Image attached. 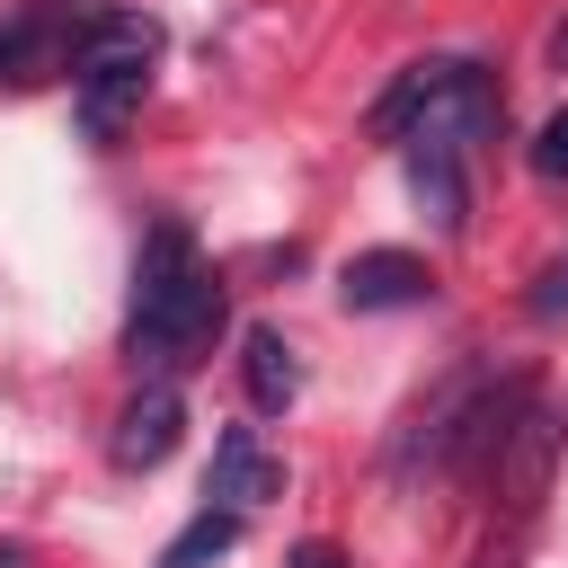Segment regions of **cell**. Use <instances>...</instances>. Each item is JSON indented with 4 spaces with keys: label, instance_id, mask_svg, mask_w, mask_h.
I'll return each instance as SVG.
<instances>
[{
    "label": "cell",
    "instance_id": "obj_1",
    "mask_svg": "<svg viewBox=\"0 0 568 568\" xmlns=\"http://www.w3.org/2000/svg\"><path fill=\"white\" fill-rule=\"evenodd\" d=\"M222 320H231V293H222V275L195 257V231H186V222H151V240H142V257H133V320H124L133 373L169 382V373L204 364L213 337H222Z\"/></svg>",
    "mask_w": 568,
    "mask_h": 568
},
{
    "label": "cell",
    "instance_id": "obj_2",
    "mask_svg": "<svg viewBox=\"0 0 568 568\" xmlns=\"http://www.w3.org/2000/svg\"><path fill=\"white\" fill-rule=\"evenodd\" d=\"M151 53H160V27L133 18V9H106L71 62V115H80V142H115L133 115H142V89H151Z\"/></svg>",
    "mask_w": 568,
    "mask_h": 568
},
{
    "label": "cell",
    "instance_id": "obj_3",
    "mask_svg": "<svg viewBox=\"0 0 568 568\" xmlns=\"http://www.w3.org/2000/svg\"><path fill=\"white\" fill-rule=\"evenodd\" d=\"M559 444H568V417L550 408V399H524L515 408V426H506V444H497V497L506 506H532L541 488H550V462H559Z\"/></svg>",
    "mask_w": 568,
    "mask_h": 568
},
{
    "label": "cell",
    "instance_id": "obj_4",
    "mask_svg": "<svg viewBox=\"0 0 568 568\" xmlns=\"http://www.w3.org/2000/svg\"><path fill=\"white\" fill-rule=\"evenodd\" d=\"M178 435H186V399H178V382H142V390L124 399L115 435H106V462H115V470H160V462L178 453Z\"/></svg>",
    "mask_w": 568,
    "mask_h": 568
},
{
    "label": "cell",
    "instance_id": "obj_5",
    "mask_svg": "<svg viewBox=\"0 0 568 568\" xmlns=\"http://www.w3.org/2000/svg\"><path fill=\"white\" fill-rule=\"evenodd\" d=\"M337 302L346 311H417V302H435V275L417 248H364V257H346Z\"/></svg>",
    "mask_w": 568,
    "mask_h": 568
},
{
    "label": "cell",
    "instance_id": "obj_6",
    "mask_svg": "<svg viewBox=\"0 0 568 568\" xmlns=\"http://www.w3.org/2000/svg\"><path fill=\"white\" fill-rule=\"evenodd\" d=\"M204 497H213V506H231V515H248V506L284 497V462L257 444V426H222V435H213V470H204Z\"/></svg>",
    "mask_w": 568,
    "mask_h": 568
},
{
    "label": "cell",
    "instance_id": "obj_7",
    "mask_svg": "<svg viewBox=\"0 0 568 568\" xmlns=\"http://www.w3.org/2000/svg\"><path fill=\"white\" fill-rule=\"evenodd\" d=\"M399 151H408V186H417V204L435 213V231H462V222H470L462 151H444V142H399Z\"/></svg>",
    "mask_w": 568,
    "mask_h": 568
},
{
    "label": "cell",
    "instance_id": "obj_8",
    "mask_svg": "<svg viewBox=\"0 0 568 568\" xmlns=\"http://www.w3.org/2000/svg\"><path fill=\"white\" fill-rule=\"evenodd\" d=\"M240 382H248V399H257L266 417L302 399V355L284 346V328H248V337H240Z\"/></svg>",
    "mask_w": 568,
    "mask_h": 568
},
{
    "label": "cell",
    "instance_id": "obj_9",
    "mask_svg": "<svg viewBox=\"0 0 568 568\" xmlns=\"http://www.w3.org/2000/svg\"><path fill=\"white\" fill-rule=\"evenodd\" d=\"M231 541H240V515H231V506H204V515H195V524L160 550V568H213Z\"/></svg>",
    "mask_w": 568,
    "mask_h": 568
},
{
    "label": "cell",
    "instance_id": "obj_10",
    "mask_svg": "<svg viewBox=\"0 0 568 568\" xmlns=\"http://www.w3.org/2000/svg\"><path fill=\"white\" fill-rule=\"evenodd\" d=\"M532 169H541V178H568V106L541 124V142H532Z\"/></svg>",
    "mask_w": 568,
    "mask_h": 568
},
{
    "label": "cell",
    "instance_id": "obj_11",
    "mask_svg": "<svg viewBox=\"0 0 568 568\" xmlns=\"http://www.w3.org/2000/svg\"><path fill=\"white\" fill-rule=\"evenodd\" d=\"M284 568H346V550H337V541H302Z\"/></svg>",
    "mask_w": 568,
    "mask_h": 568
},
{
    "label": "cell",
    "instance_id": "obj_12",
    "mask_svg": "<svg viewBox=\"0 0 568 568\" xmlns=\"http://www.w3.org/2000/svg\"><path fill=\"white\" fill-rule=\"evenodd\" d=\"M559 302H568V266H550V275H541V293H532V311H559Z\"/></svg>",
    "mask_w": 568,
    "mask_h": 568
},
{
    "label": "cell",
    "instance_id": "obj_13",
    "mask_svg": "<svg viewBox=\"0 0 568 568\" xmlns=\"http://www.w3.org/2000/svg\"><path fill=\"white\" fill-rule=\"evenodd\" d=\"M470 568H515V550H479V559H470Z\"/></svg>",
    "mask_w": 568,
    "mask_h": 568
},
{
    "label": "cell",
    "instance_id": "obj_14",
    "mask_svg": "<svg viewBox=\"0 0 568 568\" xmlns=\"http://www.w3.org/2000/svg\"><path fill=\"white\" fill-rule=\"evenodd\" d=\"M0 568H36V559H27V550H18V541H0Z\"/></svg>",
    "mask_w": 568,
    "mask_h": 568
}]
</instances>
